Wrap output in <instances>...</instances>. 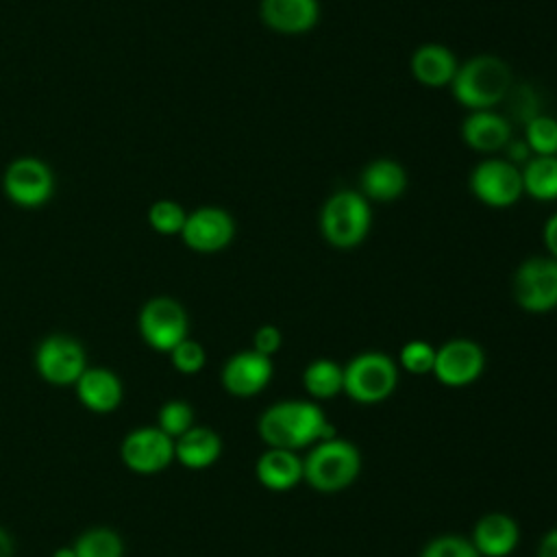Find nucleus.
Returning a JSON list of instances; mask_svg holds the SVG:
<instances>
[{"instance_id":"nucleus-1","label":"nucleus","mask_w":557,"mask_h":557,"mask_svg":"<svg viewBox=\"0 0 557 557\" xmlns=\"http://www.w3.org/2000/svg\"><path fill=\"white\" fill-rule=\"evenodd\" d=\"M259 437L268 448L298 450L335 437V426L313 400H281L259 416Z\"/></svg>"},{"instance_id":"nucleus-2","label":"nucleus","mask_w":557,"mask_h":557,"mask_svg":"<svg viewBox=\"0 0 557 557\" xmlns=\"http://www.w3.org/2000/svg\"><path fill=\"white\" fill-rule=\"evenodd\" d=\"M511 70L500 57L474 54L459 63L450 91L468 111H485L500 104L511 94Z\"/></svg>"},{"instance_id":"nucleus-3","label":"nucleus","mask_w":557,"mask_h":557,"mask_svg":"<svg viewBox=\"0 0 557 557\" xmlns=\"http://www.w3.org/2000/svg\"><path fill=\"white\" fill-rule=\"evenodd\" d=\"M361 470L359 448L342 437H329L311 446L302 459V479L322 494L346 490Z\"/></svg>"},{"instance_id":"nucleus-4","label":"nucleus","mask_w":557,"mask_h":557,"mask_svg":"<svg viewBox=\"0 0 557 557\" xmlns=\"http://www.w3.org/2000/svg\"><path fill=\"white\" fill-rule=\"evenodd\" d=\"M372 207L357 189L331 194L320 209V233L337 250L357 248L370 233Z\"/></svg>"},{"instance_id":"nucleus-5","label":"nucleus","mask_w":557,"mask_h":557,"mask_svg":"<svg viewBox=\"0 0 557 557\" xmlns=\"http://www.w3.org/2000/svg\"><path fill=\"white\" fill-rule=\"evenodd\" d=\"M398 383L396 361L379 350L355 355L344 366V394L359 405H376L392 396Z\"/></svg>"},{"instance_id":"nucleus-6","label":"nucleus","mask_w":557,"mask_h":557,"mask_svg":"<svg viewBox=\"0 0 557 557\" xmlns=\"http://www.w3.org/2000/svg\"><path fill=\"white\" fill-rule=\"evenodd\" d=\"M511 294L527 313H546L557 307V261L553 257L524 259L511 278Z\"/></svg>"},{"instance_id":"nucleus-7","label":"nucleus","mask_w":557,"mask_h":557,"mask_svg":"<svg viewBox=\"0 0 557 557\" xmlns=\"http://www.w3.org/2000/svg\"><path fill=\"white\" fill-rule=\"evenodd\" d=\"M468 187L472 196L490 209H507L516 205L524 194L520 168L498 157L479 161L470 172Z\"/></svg>"},{"instance_id":"nucleus-8","label":"nucleus","mask_w":557,"mask_h":557,"mask_svg":"<svg viewBox=\"0 0 557 557\" xmlns=\"http://www.w3.org/2000/svg\"><path fill=\"white\" fill-rule=\"evenodd\" d=\"M141 339L159 352H170L178 342L187 337L189 320L183 305L170 296L150 298L137 318Z\"/></svg>"},{"instance_id":"nucleus-9","label":"nucleus","mask_w":557,"mask_h":557,"mask_svg":"<svg viewBox=\"0 0 557 557\" xmlns=\"http://www.w3.org/2000/svg\"><path fill=\"white\" fill-rule=\"evenodd\" d=\"M87 368V355L78 339L70 335H50L35 350L37 374L54 385L67 387L78 381Z\"/></svg>"},{"instance_id":"nucleus-10","label":"nucleus","mask_w":557,"mask_h":557,"mask_svg":"<svg viewBox=\"0 0 557 557\" xmlns=\"http://www.w3.org/2000/svg\"><path fill=\"white\" fill-rule=\"evenodd\" d=\"M122 463L135 474H159L174 461V440L157 424L139 426L126 433L120 444Z\"/></svg>"},{"instance_id":"nucleus-11","label":"nucleus","mask_w":557,"mask_h":557,"mask_svg":"<svg viewBox=\"0 0 557 557\" xmlns=\"http://www.w3.org/2000/svg\"><path fill=\"white\" fill-rule=\"evenodd\" d=\"M2 189L13 205L37 209L50 200L54 191V178L41 159L22 157L11 161L4 170Z\"/></svg>"},{"instance_id":"nucleus-12","label":"nucleus","mask_w":557,"mask_h":557,"mask_svg":"<svg viewBox=\"0 0 557 557\" xmlns=\"http://www.w3.org/2000/svg\"><path fill=\"white\" fill-rule=\"evenodd\" d=\"M485 368L483 348L466 337H455L435 348L433 376L446 387L472 385Z\"/></svg>"},{"instance_id":"nucleus-13","label":"nucleus","mask_w":557,"mask_h":557,"mask_svg":"<svg viewBox=\"0 0 557 557\" xmlns=\"http://www.w3.org/2000/svg\"><path fill=\"white\" fill-rule=\"evenodd\" d=\"M235 237V220L222 207H200L187 213L181 231L185 246L200 255H213L224 250Z\"/></svg>"},{"instance_id":"nucleus-14","label":"nucleus","mask_w":557,"mask_h":557,"mask_svg":"<svg viewBox=\"0 0 557 557\" xmlns=\"http://www.w3.org/2000/svg\"><path fill=\"white\" fill-rule=\"evenodd\" d=\"M274 372L272 359L257 350H242L226 359L222 366V387L237 398H248L265 389Z\"/></svg>"},{"instance_id":"nucleus-15","label":"nucleus","mask_w":557,"mask_h":557,"mask_svg":"<svg viewBox=\"0 0 557 557\" xmlns=\"http://www.w3.org/2000/svg\"><path fill=\"white\" fill-rule=\"evenodd\" d=\"M261 22L278 35H302L315 28L320 20L318 0H261Z\"/></svg>"},{"instance_id":"nucleus-16","label":"nucleus","mask_w":557,"mask_h":557,"mask_svg":"<svg viewBox=\"0 0 557 557\" xmlns=\"http://www.w3.org/2000/svg\"><path fill=\"white\" fill-rule=\"evenodd\" d=\"M463 144L481 154H494L511 141V122L494 109L470 111L459 126Z\"/></svg>"},{"instance_id":"nucleus-17","label":"nucleus","mask_w":557,"mask_h":557,"mask_svg":"<svg viewBox=\"0 0 557 557\" xmlns=\"http://www.w3.org/2000/svg\"><path fill=\"white\" fill-rule=\"evenodd\" d=\"M78 403L94 413H111L122 405L124 387L120 376L109 368H85V372L74 383Z\"/></svg>"},{"instance_id":"nucleus-18","label":"nucleus","mask_w":557,"mask_h":557,"mask_svg":"<svg viewBox=\"0 0 557 557\" xmlns=\"http://www.w3.org/2000/svg\"><path fill=\"white\" fill-rule=\"evenodd\" d=\"M407 172L394 159H374L370 161L359 176V194L368 202L387 205L398 200L407 189Z\"/></svg>"},{"instance_id":"nucleus-19","label":"nucleus","mask_w":557,"mask_h":557,"mask_svg":"<svg viewBox=\"0 0 557 557\" xmlns=\"http://www.w3.org/2000/svg\"><path fill=\"white\" fill-rule=\"evenodd\" d=\"M459 61L453 54V50L444 44H422L413 50L411 61H409V70L411 76L431 89H440V87H450L455 74H457Z\"/></svg>"},{"instance_id":"nucleus-20","label":"nucleus","mask_w":557,"mask_h":557,"mask_svg":"<svg viewBox=\"0 0 557 557\" xmlns=\"http://www.w3.org/2000/svg\"><path fill=\"white\" fill-rule=\"evenodd\" d=\"M520 540V529L513 518L507 513H487L474 529L470 542L474 544L481 557H507Z\"/></svg>"},{"instance_id":"nucleus-21","label":"nucleus","mask_w":557,"mask_h":557,"mask_svg":"<svg viewBox=\"0 0 557 557\" xmlns=\"http://www.w3.org/2000/svg\"><path fill=\"white\" fill-rule=\"evenodd\" d=\"M257 481L270 492H287L302 481V459L296 450L268 448L255 466Z\"/></svg>"},{"instance_id":"nucleus-22","label":"nucleus","mask_w":557,"mask_h":557,"mask_svg":"<svg viewBox=\"0 0 557 557\" xmlns=\"http://www.w3.org/2000/svg\"><path fill=\"white\" fill-rule=\"evenodd\" d=\"M222 453L220 435L209 426H191L174 440V459L189 470H205L218 461Z\"/></svg>"},{"instance_id":"nucleus-23","label":"nucleus","mask_w":557,"mask_h":557,"mask_svg":"<svg viewBox=\"0 0 557 557\" xmlns=\"http://www.w3.org/2000/svg\"><path fill=\"white\" fill-rule=\"evenodd\" d=\"M522 191L537 202L557 200V157H531L522 168Z\"/></svg>"},{"instance_id":"nucleus-24","label":"nucleus","mask_w":557,"mask_h":557,"mask_svg":"<svg viewBox=\"0 0 557 557\" xmlns=\"http://www.w3.org/2000/svg\"><path fill=\"white\" fill-rule=\"evenodd\" d=\"M302 385L315 400H326L344 389V366L333 359H315L302 372Z\"/></svg>"},{"instance_id":"nucleus-25","label":"nucleus","mask_w":557,"mask_h":557,"mask_svg":"<svg viewBox=\"0 0 557 557\" xmlns=\"http://www.w3.org/2000/svg\"><path fill=\"white\" fill-rule=\"evenodd\" d=\"M72 546L76 550V557H124L122 537L107 527L87 529L76 537Z\"/></svg>"},{"instance_id":"nucleus-26","label":"nucleus","mask_w":557,"mask_h":557,"mask_svg":"<svg viewBox=\"0 0 557 557\" xmlns=\"http://www.w3.org/2000/svg\"><path fill=\"white\" fill-rule=\"evenodd\" d=\"M524 141L533 157H557V120L537 113L524 122Z\"/></svg>"},{"instance_id":"nucleus-27","label":"nucleus","mask_w":557,"mask_h":557,"mask_svg":"<svg viewBox=\"0 0 557 557\" xmlns=\"http://www.w3.org/2000/svg\"><path fill=\"white\" fill-rule=\"evenodd\" d=\"M157 426L172 440L181 437L194 426V407L178 398L163 403L157 413Z\"/></svg>"},{"instance_id":"nucleus-28","label":"nucleus","mask_w":557,"mask_h":557,"mask_svg":"<svg viewBox=\"0 0 557 557\" xmlns=\"http://www.w3.org/2000/svg\"><path fill=\"white\" fill-rule=\"evenodd\" d=\"M185 220L187 213L176 200H154L148 209V224L161 235H181Z\"/></svg>"},{"instance_id":"nucleus-29","label":"nucleus","mask_w":557,"mask_h":557,"mask_svg":"<svg viewBox=\"0 0 557 557\" xmlns=\"http://www.w3.org/2000/svg\"><path fill=\"white\" fill-rule=\"evenodd\" d=\"M398 361H400V366H403L409 374H416V376L429 374V372H433L435 348H433L429 342H424V339H411V342H407V344L400 348Z\"/></svg>"},{"instance_id":"nucleus-30","label":"nucleus","mask_w":557,"mask_h":557,"mask_svg":"<svg viewBox=\"0 0 557 557\" xmlns=\"http://www.w3.org/2000/svg\"><path fill=\"white\" fill-rule=\"evenodd\" d=\"M168 355L174 370L181 374H198L207 363V352L202 344L191 337H185L183 342H178Z\"/></svg>"},{"instance_id":"nucleus-31","label":"nucleus","mask_w":557,"mask_h":557,"mask_svg":"<svg viewBox=\"0 0 557 557\" xmlns=\"http://www.w3.org/2000/svg\"><path fill=\"white\" fill-rule=\"evenodd\" d=\"M420 557H481L470 542V537L461 535H440L431 540Z\"/></svg>"},{"instance_id":"nucleus-32","label":"nucleus","mask_w":557,"mask_h":557,"mask_svg":"<svg viewBox=\"0 0 557 557\" xmlns=\"http://www.w3.org/2000/svg\"><path fill=\"white\" fill-rule=\"evenodd\" d=\"M281 344H283V333L274 324H261L252 335V350H257L270 359L274 352H278Z\"/></svg>"},{"instance_id":"nucleus-33","label":"nucleus","mask_w":557,"mask_h":557,"mask_svg":"<svg viewBox=\"0 0 557 557\" xmlns=\"http://www.w3.org/2000/svg\"><path fill=\"white\" fill-rule=\"evenodd\" d=\"M542 242H544V248H546L548 257H553L557 261V211L544 222Z\"/></svg>"},{"instance_id":"nucleus-34","label":"nucleus","mask_w":557,"mask_h":557,"mask_svg":"<svg viewBox=\"0 0 557 557\" xmlns=\"http://www.w3.org/2000/svg\"><path fill=\"white\" fill-rule=\"evenodd\" d=\"M537 557H557V529H550L537 548Z\"/></svg>"},{"instance_id":"nucleus-35","label":"nucleus","mask_w":557,"mask_h":557,"mask_svg":"<svg viewBox=\"0 0 557 557\" xmlns=\"http://www.w3.org/2000/svg\"><path fill=\"white\" fill-rule=\"evenodd\" d=\"M13 550H15L13 537L0 527V557H13Z\"/></svg>"},{"instance_id":"nucleus-36","label":"nucleus","mask_w":557,"mask_h":557,"mask_svg":"<svg viewBox=\"0 0 557 557\" xmlns=\"http://www.w3.org/2000/svg\"><path fill=\"white\" fill-rule=\"evenodd\" d=\"M52 557H76V550H74V546H59L52 553Z\"/></svg>"}]
</instances>
